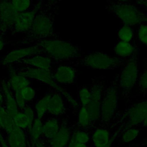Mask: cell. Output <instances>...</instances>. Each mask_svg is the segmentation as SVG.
Masks as SVG:
<instances>
[{
    "mask_svg": "<svg viewBox=\"0 0 147 147\" xmlns=\"http://www.w3.org/2000/svg\"><path fill=\"white\" fill-rule=\"evenodd\" d=\"M147 115V99L131 105L123 111H117L114 116L110 128L118 138L129 128L140 127Z\"/></svg>",
    "mask_w": 147,
    "mask_h": 147,
    "instance_id": "cell-1",
    "label": "cell"
},
{
    "mask_svg": "<svg viewBox=\"0 0 147 147\" xmlns=\"http://www.w3.org/2000/svg\"><path fill=\"white\" fill-rule=\"evenodd\" d=\"M42 52L52 60L63 61L70 60L80 56L81 49L69 41L49 38L38 41Z\"/></svg>",
    "mask_w": 147,
    "mask_h": 147,
    "instance_id": "cell-2",
    "label": "cell"
},
{
    "mask_svg": "<svg viewBox=\"0 0 147 147\" xmlns=\"http://www.w3.org/2000/svg\"><path fill=\"white\" fill-rule=\"evenodd\" d=\"M140 49L136 48L133 54L126 59L122 65L118 80L119 88L121 91V96L127 100L133 88L136 87L140 76Z\"/></svg>",
    "mask_w": 147,
    "mask_h": 147,
    "instance_id": "cell-3",
    "label": "cell"
},
{
    "mask_svg": "<svg viewBox=\"0 0 147 147\" xmlns=\"http://www.w3.org/2000/svg\"><path fill=\"white\" fill-rule=\"evenodd\" d=\"M105 7L107 11L113 14L123 25L133 27L147 23V13L133 4L106 1Z\"/></svg>",
    "mask_w": 147,
    "mask_h": 147,
    "instance_id": "cell-4",
    "label": "cell"
},
{
    "mask_svg": "<svg viewBox=\"0 0 147 147\" xmlns=\"http://www.w3.org/2000/svg\"><path fill=\"white\" fill-rule=\"evenodd\" d=\"M119 74L117 75L105 89L100 106L99 118L100 126L110 128V123L117 113L118 100V80Z\"/></svg>",
    "mask_w": 147,
    "mask_h": 147,
    "instance_id": "cell-5",
    "label": "cell"
},
{
    "mask_svg": "<svg viewBox=\"0 0 147 147\" xmlns=\"http://www.w3.org/2000/svg\"><path fill=\"white\" fill-rule=\"evenodd\" d=\"M18 72L21 75L26 76L28 79L39 81L51 87L52 88L58 91L59 93L63 95L74 109H76L79 107V103L76 99H75L74 97L66 90L56 82L53 78V73L52 72L51 70L37 69L28 66L26 68H24V69Z\"/></svg>",
    "mask_w": 147,
    "mask_h": 147,
    "instance_id": "cell-6",
    "label": "cell"
},
{
    "mask_svg": "<svg viewBox=\"0 0 147 147\" xmlns=\"http://www.w3.org/2000/svg\"><path fill=\"white\" fill-rule=\"evenodd\" d=\"M126 59L111 56L100 51H95L84 56L79 63L92 69L114 70L122 66Z\"/></svg>",
    "mask_w": 147,
    "mask_h": 147,
    "instance_id": "cell-7",
    "label": "cell"
},
{
    "mask_svg": "<svg viewBox=\"0 0 147 147\" xmlns=\"http://www.w3.org/2000/svg\"><path fill=\"white\" fill-rule=\"evenodd\" d=\"M29 41H38L51 38L53 35V21L47 13H38L36 16L30 31Z\"/></svg>",
    "mask_w": 147,
    "mask_h": 147,
    "instance_id": "cell-8",
    "label": "cell"
},
{
    "mask_svg": "<svg viewBox=\"0 0 147 147\" xmlns=\"http://www.w3.org/2000/svg\"><path fill=\"white\" fill-rule=\"evenodd\" d=\"M105 89L102 78L93 80L92 86L90 89L91 99L88 105L87 106L93 126L99 118L101 102Z\"/></svg>",
    "mask_w": 147,
    "mask_h": 147,
    "instance_id": "cell-9",
    "label": "cell"
},
{
    "mask_svg": "<svg viewBox=\"0 0 147 147\" xmlns=\"http://www.w3.org/2000/svg\"><path fill=\"white\" fill-rule=\"evenodd\" d=\"M42 53L40 47L37 43L33 45L14 49L8 52L3 58L1 64L6 65L13 63H18L26 57Z\"/></svg>",
    "mask_w": 147,
    "mask_h": 147,
    "instance_id": "cell-10",
    "label": "cell"
},
{
    "mask_svg": "<svg viewBox=\"0 0 147 147\" xmlns=\"http://www.w3.org/2000/svg\"><path fill=\"white\" fill-rule=\"evenodd\" d=\"M18 13L10 0H0V32L11 30Z\"/></svg>",
    "mask_w": 147,
    "mask_h": 147,
    "instance_id": "cell-11",
    "label": "cell"
},
{
    "mask_svg": "<svg viewBox=\"0 0 147 147\" xmlns=\"http://www.w3.org/2000/svg\"><path fill=\"white\" fill-rule=\"evenodd\" d=\"M37 14V8L30 9L28 11L18 13L11 29L13 32L16 34L28 33Z\"/></svg>",
    "mask_w": 147,
    "mask_h": 147,
    "instance_id": "cell-12",
    "label": "cell"
},
{
    "mask_svg": "<svg viewBox=\"0 0 147 147\" xmlns=\"http://www.w3.org/2000/svg\"><path fill=\"white\" fill-rule=\"evenodd\" d=\"M76 70L71 65L67 64L60 65L57 67L53 76L57 83L61 85H67L74 82L76 78Z\"/></svg>",
    "mask_w": 147,
    "mask_h": 147,
    "instance_id": "cell-13",
    "label": "cell"
},
{
    "mask_svg": "<svg viewBox=\"0 0 147 147\" xmlns=\"http://www.w3.org/2000/svg\"><path fill=\"white\" fill-rule=\"evenodd\" d=\"M18 63H21L37 69L51 70L52 59L46 55L37 54L26 57Z\"/></svg>",
    "mask_w": 147,
    "mask_h": 147,
    "instance_id": "cell-14",
    "label": "cell"
},
{
    "mask_svg": "<svg viewBox=\"0 0 147 147\" xmlns=\"http://www.w3.org/2000/svg\"><path fill=\"white\" fill-rule=\"evenodd\" d=\"M1 91L5 98L6 109L10 115L13 117L19 112V108L16 103L14 95L11 92V89L9 86L7 82H1Z\"/></svg>",
    "mask_w": 147,
    "mask_h": 147,
    "instance_id": "cell-15",
    "label": "cell"
},
{
    "mask_svg": "<svg viewBox=\"0 0 147 147\" xmlns=\"http://www.w3.org/2000/svg\"><path fill=\"white\" fill-rule=\"evenodd\" d=\"M10 69V77L7 83L11 90L14 92L20 91L30 85V80L28 78L21 75L19 72H16L11 68Z\"/></svg>",
    "mask_w": 147,
    "mask_h": 147,
    "instance_id": "cell-16",
    "label": "cell"
},
{
    "mask_svg": "<svg viewBox=\"0 0 147 147\" xmlns=\"http://www.w3.org/2000/svg\"><path fill=\"white\" fill-rule=\"evenodd\" d=\"M111 136L108 127L100 126L95 128L91 136L94 147L106 145L111 141Z\"/></svg>",
    "mask_w": 147,
    "mask_h": 147,
    "instance_id": "cell-17",
    "label": "cell"
},
{
    "mask_svg": "<svg viewBox=\"0 0 147 147\" xmlns=\"http://www.w3.org/2000/svg\"><path fill=\"white\" fill-rule=\"evenodd\" d=\"M6 141L10 147H27L25 133L17 126L7 133Z\"/></svg>",
    "mask_w": 147,
    "mask_h": 147,
    "instance_id": "cell-18",
    "label": "cell"
},
{
    "mask_svg": "<svg viewBox=\"0 0 147 147\" xmlns=\"http://www.w3.org/2000/svg\"><path fill=\"white\" fill-rule=\"evenodd\" d=\"M137 47L138 44L136 40H134V42L120 41L115 45L113 51L115 56L126 59L133 54Z\"/></svg>",
    "mask_w": 147,
    "mask_h": 147,
    "instance_id": "cell-19",
    "label": "cell"
},
{
    "mask_svg": "<svg viewBox=\"0 0 147 147\" xmlns=\"http://www.w3.org/2000/svg\"><path fill=\"white\" fill-rule=\"evenodd\" d=\"M71 138L69 128L66 125H62L56 136L49 141V143L51 147H65L68 145Z\"/></svg>",
    "mask_w": 147,
    "mask_h": 147,
    "instance_id": "cell-20",
    "label": "cell"
},
{
    "mask_svg": "<svg viewBox=\"0 0 147 147\" xmlns=\"http://www.w3.org/2000/svg\"><path fill=\"white\" fill-rule=\"evenodd\" d=\"M65 108V102L61 95L59 93L52 94L48 106V113L55 116L60 115L64 113Z\"/></svg>",
    "mask_w": 147,
    "mask_h": 147,
    "instance_id": "cell-21",
    "label": "cell"
},
{
    "mask_svg": "<svg viewBox=\"0 0 147 147\" xmlns=\"http://www.w3.org/2000/svg\"><path fill=\"white\" fill-rule=\"evenodd\" d=\"M60 127L59 121L56 118H49L43 123L42 135L46 139L49 141L56 136Z\"/></svg>",
    "mask_w": 147,
    "mask_h": 147,
    "instance_id": "cell-22",
    "label": "cell"
},
{
    "mask_svg": "<svg viewBox=\"0 0 147 147\" xmlns=\"http://www.w3.org/2000/svg\"><path fill=\"white\" fill-rule=\"evenodd\" d=\"M15 126L13 117L0 102V127L8 133Z\"/></svg>",
    "mask_w": 147,
    "mask_h": 147,
    "instance_id": "cell-23",
    "label": "cell"
},
{
    "mask_svg": "<svg viewBox=\"0 0 147 147\" xmlns=\"http://www.w3.org/2000/svg\"><path fill=\"white\" fill-rule=\"evenodd\" d=\"M43 132V123L41 118H36L32 126L30 129V137L32 147L39 141V139Z\"/></svg>",
    "mask_w": 147,
    "mask_h": 147,
    "instance_id": "cell-24",
    "label": "cell"
},
{
    "mask_svg": "<svg viewBox=\"0 0 147 147\" xmlns=\"http://www.w3.org/2000/svg\"><path fill=\"white\" fill-rule=\"evenodd\" d=\"M141 130L142 129L140 127H133L125 130L119 137L121 143L119 144V145H126L128 144L131 143L137 138Z\"/></svg>",
    "mask_w": 147,
    "mask_h": 147,
    "instance_id": "cell-25",
    "label": "cell"
},
{
    "mask_svg": "<svg viewBox=\"0 0 147 147\" xmlns=\"http://www.w3.org/2000/svg\"><path fill=\"white\" fill-rule=\"evenodd\" d=\"M52 94H47L39 99L35 105V113L37 118H42L48 111L49 100Z\"/></svg>",
    "mask_w": 147,
    "mask_h": 147,
    "instance_id": "cell-26",
    "label": "cell"
},
{
    "mask_svg": "<svg viewBox=\"0 0 147 147\" xmlns=\"http://www.w3.org/2000/svg\"><path fill=\"white\" fill-rule=\"evenodd\" d=\"M78 124L83 129H87L93 126L87 107L81 106L79 109L78 114Z\"/></svg>",
    "mask_w": 147,
    "mask_h": 147,
    "instance_id": "cell-27",
    "label": "cell"
},
{
    "mask_svg": "<svg viewBox=\"0 0 147 147\" xmlns=\"http://www.w3.org/2000/svg\"><path fill=\"white\" fill-rule=\"evenodd\" d=\"M117 36L120 41L126 42H132L136 37L133 27L127 25H123L118 30Z\"/></svg>",
    "mask_w": 147,
    "mask_h": 147,
    "instance_id": "cell-28",
    "label": "cell"
},
{
    "mask_svg": "<svg viewBox=\"0 0 147 147\" xmlns=\"http://www.w3.org/2000/svg\"><path fill=\"white\" fill-rule=\"evenodd\" d=\"M136 87L139 94L143 97L147 95V62L144 63V69L140 74Z\"/></svg>",
    "mask_w": 147,
    "mask_h": 147,
    "instance_id": "cell-29",
    "label": "cell"
},
{
    "mask_svg": "<svg viewBox=\"0 0 147 147\" xmlns=\"http://www.w3.org/2000/svg\"><path fill=\"white\" fill-rule=\"evenodd\" d=\"M10 3L17 13H22L30 9L32 0H10Z\"/></svg>",
    "mask_w": 147,
    "mask_h": 147,
    "instance_id": "cell-30",
    "label": "cell"
},
{
    "mask_svg": "<svg viewBox=\"0 0 147 147\" xmlns=\"http://www.w3.org/2000/svg\"><path fill=\"white\" fill-rule=\"evenodd\" d=\"M91 138L90 134L84 130H77L74 132L71 139L76 142L87 144Z\"/></svg>",
    "mask_w": 147,
    "mask_h": 147,
    "instance_id": "cell-31",
    "label": "cell"
},
{
    "mask_svg": "<svg viewBox=\"0 0 147 147\" xmlns=\"http://www.w3.org/2000/svg\"><path fill=\"white\" fill-rule=\"evenodd\" d=\"M79 99L82 106L87 107L91 99V91L86 86L82 87L78 92Z\"/></svg>",
    "mask_w": 147,
    "mask_h": 147,
    "instance_id": "cell-32",
    "label": "cell"
},
{
    "mask_svg": "<svg viewBox=\"0 0 147 147\" xmlns=\"http://www.w3.org/2000/svg\"><path fill=\"white\" fill-rule=\"evenodd\" d=\"M13 119L15 125L17 127L23 130L28 128L27 119L24 112H18L13 117Z\"/></svg>",
    "mask_w": 147,
    "mask_h": 147,
    "instance_id": "cell-33",
    "label": "cell"
},
{
    "mask_svg": "<svg viewBox=\"0 0 147 147\" xmlns=\"http://www.w3.org/2000/svg\"><path fill=\"white\" fill-rule=\"evenodd\" d=\"M136 35L137 40L141 44L147 45V24H143L139 25Z\"/></svg>",
    "mask_w": 147,
    "mask_h": 147,
    "instance_id": "cell-34",
    "label": "cell"
},
{
    "mask_svg": "<svg viewBox=\"0 0 147 147\" xmlns=\"http://www.w3.org/2000/svg\"><path fill=\"white\" fill-rule=\"evenodd\" d=\"M20 92L26 102L32 101L36 97V91L34 89L30 86L25 87L21 90Z\"/></svg>",
    "mask_w": 147,
    "mask_h": 147,
    "instance_id": "cell-35",
    "label": "cell"
},
{
    "mask_svg": "<svg viewBox=\"0 0 147 147\" xmlns=\"http://www.w3.org/2000/svg\"><path fill=\"white\" fill-rule=\"evenodd\" d=\"M24 113L25 114L28 124V128L30 129L35 120V111L30 106H26L24 109Z\"/></svg>",
    "mask_w": 147,
    "mask_h": 147,
    "instance_id": "cell-36",
    "label": "cell"
},
{
    "mask_svg": "<svg viewBox=\"0 0 147 147\" xmlns=\"http://www.w3.org/2000/svg\"><path fill=\"white\" fill-rule=\"evenodd\" d=\"M16 103L17 104V106L19 109H24L26 106V100L24 99L23 96H22L21 92L18 91L16 92L14 94Z\"/></svg>",
    "mask_w": 147,
    "mask_h": 147,
    "instance_id": "cell-37",
    "label": "cell"
},
{
    "mask_svg": "<svg viewBox=\"0 0 147 147\" xmlns=\"http://www.w3.org/2000/svg\"><path fill=\"white\" fill-rule=\"evenodd\" d=\"M68 147H88V146L85 144L76 142L71 139L68 144Z\"/></svg>",
    "mask_w": 147,
    "mask_h": 147,
    "instance_id": "cell-38",
    "label": "cell"
},
{
    "mask_svg": "<svg viewBox=\"0 0 147 147\" xmlns=\"http://www.w3.org/2000/svg\"><path fill=\"white\" fill-rule=\"evenodd\" d=\"M136 3L147 11V0H136Z\"/></svg>",
    "mask_w": 147,
    "mask_h": 147,
    "instance_id": "cell-39",
    "label": "cell"
},
{
    "mask_svg": "<svg viewBox=\"0 0 147 147\" xmlns=\"http://www.w3.org/2000/svg\"><path fill=\"white\" fill-rule=\"evenodd\" d=\"M0 145H1V147H10L6 141V140H5V138L3 137V136L2 134L1 130H0Z\"/></svg>",
    "mask_w": 147,
    "mask_h": 147,
    "instance_id": "cell-40",
    "label": "cell"
},
{
    "mask_svg": "<svg viewBox=\"0 0 147 147\" xmlns=\"http://www.w3.org/2000/svg\"><path fill=\"white\" fill-rule=\"evenodd\" d=\"M117 138H118V136L116 134L113 133L112 134V136H111V141L108 144H107L106 145L102 146H99V147H112V145H113V142L116 140V139Z\"/></svg>",
    "mask_w": 147,
    "mask_h": 147,
    "instance_id": "cell-41",
    "label": "cell"
},
{
    "mask_svg": "<svg viewBox=\"0 0 147 147\" xmlns=\"http://www.w3.org/2000/svg\"><path fill=\"white\" fill-rule=\"evenodd\" d=\"M140 127L142 129H147V115H146L145 118H144V121H143L142 123H141Z\"/></svg>",
    "mask_w": 147,
    "mask_h": 147,
    "instance_id": "cell-42",
    "label": "cell"
},
{
    "mask_svg": "<svg viewBox=\"0 0 147 147\" xmlns=\"http://www.w3.org/2000/svg\"><path fill=\"white\" fill-rule=\"evenodd\" d=\"M137 145H147V139L145 140V141H144L143 142H141L139 144H130V145H126V146H137Z\"/></svg>",
    "mask_w": 147,
    "mask_h": 147,
    "instance_id": "cell-43",
    "label": "cell"
},
{
    "mask_svg": "<svg viewBox=\"0 0 147 147\" xmlns=\"http://www.w3.org/2000/svg\"><path fill=\"white\" fill-rule=\"evenodd\" d=\"M5 47V42L3 41V40L0 37V52L2 51Z\"/></svg>",
    "mask_w": 147,
    "mask_h": 147,
    "instance_id": "cell-44",
    "label": "cell"
},
{
    "mask_svg": "<svg viewBox=\"0 0 147 147\" xmlns=\"http://www.w3.org/2000/svg\"><path fill=\"white\" fill-rule=\"evenodd\" d=\"M34 147H46V146L45 145V144H44L42 142H41V141H39L36 144V145H35Z\"/></svg>",
    "mask_w": 147,
    "mask_h": 147,
    "instance_id": "cell-45",
    "label": "cell"
},
{
    "mask_svg": "<svg viewBox=\"0 0 147 147\" xmlns=\"http://www.w3.org/2000/svg\"><path fill=\"white\" fill-rule=\"evenodd\" d=\"M110 1H114V2H129L131 0H107Z\"/></svg>",
    "mask_w": 147,
    "mask_h": 147,
    "instance_id": "cell-46",
    "label": "cell"
},
{
    "mask_svg": "<svg viewBox=\"0 0 147 147\" xmlns=\"http://www.w3.org/2000/svg\"><path fill=\"white\" fill-rule=\"evenodd\" d=\"M48 1H49L51 3H55L56 2H57L58 0H47Z\"/></svg>",
    "mask_w": 147,
    "mask_h": 147,
    "instance_id": "cell-47",
    "label": "cell"
}]
</instances>
